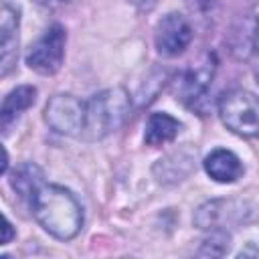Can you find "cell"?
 Listing matches in <instances>:
<instances>
[{
  "label": "cell",
  "mask_w": 259,
  "mask_h": 259,
  "mask_svg": "<svg viewBox=\"0 0 259 259\" xmlns=\"http://www.w3.org/2000/svg\"><path fill=\"white\" fill-rule=\"evenodd\" d=\"M38 225L61 241L73 239L83 225V210L75 194L57 184H40L30 198Z\"/></svg>",
  "instance_id": "1"
},
{
  "label": "cell",
  "mask_w": 259,
  "mask_h": 259,
  "mask_svg": "<svg viewBox=\"0 0 259 259\" xmlns=\"http://www.w3.org/2000/svg\"><path fill=\"white\" fill-rule=\"evenodd\" d=\"M130 115V95L123 87H109L91 97L85 109V136L89 140L103 138L127 119Z\"/></svg>",
  "instance_id": "2"
},
{
  "label": "cell",
  "mask_w": 259,
  "mask_h": 259,
  "mask_svg": "<svg viewBox=\"0 0 259 259\" xmlns=\"http://www.w3.org/2000/svg\"><path fill=\"white\" fill-rule=\"evenodd\" d=\"M223 123L245 138L259 136V97L245 89H231L219 101Z\"/></svg>",
  "instance_id": "3"
},
{
  "label": "cell",
  "mask_w": 259,
  "mask_h": 259,
  "mask_svg": "<svg viewBox=\"0 0 259 259\" xmlns=\"http://www.w3.org/2000/svg\"><path fill=\"white\" fill-rule=\"evenodd\" d=\"M65 40L67 32L61 24H53L26 53V65L40 73V75H53L61 69L63 57H65Z\"/></svg>",
  "instance_id": "4"
},
{
  "label": "cell",
  "mask_w": 259,
  "mask_h": 259,
  "mask_svg": "<svg viewBox=\"0 0 259 259\" xmlns=\"http://www.w3.org/2000/svg\"><path fill=\"white\" fill-rule=\"evenodd\" d=\"M85 109L87 103L79 101L73 95L61 93L49 99L45 107V119L55 132L65 136H77L85 127Z\"/></svg>",
  "instance_id": "5"
},
{
  "label": "cell",
  "mask_w": 259,
  "mask_h": 259,
  "mask_svg": "<svg viewBox=\"0 0 259 259\" xmlns=\"http://www.w3.org/2000/svg\"><path fill=\"white\" fill-rule=\"evenodd\" d=\"M214 69H217V65H214L212 55H204L198 63L190 65L174 83L176 99L182 103H188V105L194 103L196 99H200L212 83Z\"/></svg>",
  "instance_id": "6"
},
{
  "label": "cell",
  "mask_w": 259,
  "mask_h": 259,
  "mask_svg": "<svg viewBox=\"0 0 259 259\" xmlns=\"http://www.w3.org/2000/svg\"><path fill=\"white\" fill-rule=\"evenodd\" d=\"M190 40H192V28L188 20L178 12L166 14L156 26V49L160 55L166 57L180 55Z\"/></svg>",
  "instance_id": "7"
},
{
  "label": "cell",
  "mask_w": 259,
  "mask_h": 259,
  "mask_svg": "<svg viewBox=\"0 0 259 259\" xmlns=\"http://www.w3.org/2000/svg\"><path fill=\"white\" fill-rule=\"evenodd\" d=\"M0 59H2V77L10 73L18 55V10L10 2H2L0 14Z\"/></svg>",
  "instance_id": "8"
},
{
  "label": "cell",
  "mask_w": 259,
  "mask_h": 259,
  "mask_svg": "<svg viewBox=\"0 0 259 259\" xmlns=\"http://www.w3.org/2000/svg\"><path fill=\"white\" fill-rule=\"evenodd\" d=\"M204 170L217 182H235L243 174V164L233 152L219 148L204 158Z\"/></svg>",
  "instance_id": "9"
},
{
  "label": "cell",
  "mask_w": 259,
  "mask_h": 259,
  "mask_svg": "<svg viewBox=\"0 0 259 259\" xmlns=\"http://www.w3.org/2000/svg\"><path fill=\"white\" fill-rule=\"evenodd\" d=\"M34 97H36V89L32 85H20L4 97L2 109H0V125L4 130V134L8 132L10 123L20 115V111L28 109L34 103Z\"/></svg>",
  "instance_id": "10"
},
{
  "label": "cell",
  "mask_w": 259,
  "mask_h": 259,
  "mask_svg": "<svg viewBox=\"0 0 259 259\" xmlns=\"http://www.w3.org/2000/svg\"><path fill=\"white\" fill-rule=\"evenodd\" d=\"M180 132V121L174 119L168 113H152L146 123L144 140L148 146H162L166 142H172Z\"/></svg>",
  "instance_id": "11"
},
{
  "label": "cell",
  "mask_w": 259,
  "mask_h": 259,
  "mask_svg": "<svg viewBox=\"0 0 259 259\" xmlns=\"http://www.w3.org/2000/svg\"><path fill=\"white\" fill-rule=\"evenodd\" d=\"M10 182H12V188L20 196L32 198V194L36 192V188L42 184V172L34 164H22L20 168L14 170Z\"/></svg>",
  "instance_id": "12"
},
{
  "label": "cell",
  "mask_w": 259,
  "mask_h": 259,
  "mask_svg": "<svg viewBox=\"0 0 259 259\" xmlns=\"http://www.w3.org/2000/svg\"><path fill=\"white\" fill-rule=\"evenodd\" d=\"M2 231H4V235H2V245H6L10 239H12V225H10V221L4 217L2 219Z\"/></svg>",
  "instance_id": "13"
},
{
  "label": "cell",
  "mask_w": 259,
  "mask_h": 259,
  "mask_svg": "<svg viewBox=\"0 0 259 259\" xmlns=\"http://www.w3.org/2000/svg\"><path fill=\"white\" fill-rule=\"evenodd\" d=\"M130 4H134L136 8H140V10H150V8H154L156 6V2L158 0H127Z\"/></svg>",
  "instance_id": "14"
},
{
  "label": "cell",
  "mask_w": 259,
  "mask_h": 259,
  "mask_svg": "<svg viewBox=\"0 0 259 259\" xmlns=\"http://www.w3.org/2000/svg\"><path fill=\"white\" fill-rule=\"evenodd\" d=\"M188 4H192L198 10H208L214 4V0H188Z\"/></svg>",
  "instance_id": "15"
},
{
  "label": "cell",
  "mask_w": 259,
  "mask_h": 259,
  "mask_svg": "<svg viewBox=\"0 0 259 259\" xmlns=\"http://www.w3.org/2000/svg\"><path fill=\"white\" fill-rule=\"evenodd\" d=\"M36 2H40V4H53V2H65V0H36Z\"/></svg>",
  "instance_id": "16"
},
{
  "label": "cell",
  "mask_w": 259,
  "mask_h": 259,
  "mask_svg": "<svg viewBox=\"0 0 259 259\" xmlns=\"http://www.w3.org/2000/svg\"><path fill=\"white\" fill-rule=\"evenodd\" d=\"M255 79L259 83V57H257V65H255Z\"/></svg>",
  "instance_id": "17"
}]
</instances>
